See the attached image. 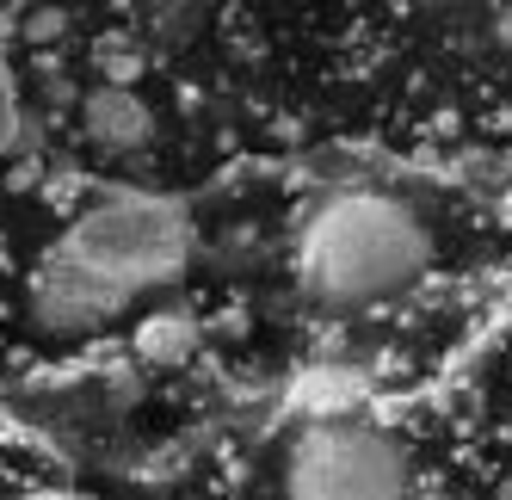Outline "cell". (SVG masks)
<instances>
[{
  "mask_svg": "<svg viewBox=\"0 0 512 500\" xmlns=\"http://www.w3.org/2000/svg\"><path fill=\"white\" fill-rule=\"evenodd\" d=\"M192 346H198V321L186 309H155V315L136 321V352L149 365H179Z\"/></svg>",
  "mask_w": 512,
  "mask_h": 500,
  "instance_id": "obj_5",
  "label": "cell"
},
{
  "mask_svg": "<svg viewBox=\"0 0 512 500\" xmlns=\"http://www.w3.org/2000/svg\"><path fill=\"white\" fill-rule=\"evenodd\" d=\"M426 223L389 192H334L321 198L297 235V284L327 309H358L395 297L426 272Z\"/></svg>",
  "mask_w": 512,
  "mask_h": 500,
  "instance_id": "obj_1",
  "label": "cell"
},
{
  "mask_svg": "<svg viewBox=\"0 0 512 500\" xmlns=\"http://www.w3.org/2000/svg\"><path fill=\"white\" fill-rule=\"evenodd\" d=\"M81 118H87V136L99 149H112V155H130V149H142V142L155 136V118H149V105L136 99V87H112V81L87 93Z\"/></svg>",
  "mask_w": 512,
  "mask_h": 500,
  "instance_id": "obj_4",
  "label": "cell"
},
{
  "mask_svg": "<svg viewBox=\"0 0 512 500\" xmlns=\"http://www.w3.org/2000/svg\"><path fill=\"white\" fill-rule=\"evenodd\" d=\"M50 254L62 266L87 272L99 291H112L124 309L149 291V284H167L192 254V223L173 198L155 192H112L99 198L87 217L68 229Z\"/></svg>",
  "mask_w": 512,
  "mask_h": 500,
  "instance_id": "obj_2",
  "label": "cell"
},
{
  "mask_svg": "<svg viewBox=\"0 0 512 500\" xmlns=\"http://www.w3.org/2000/svg\"><path fill=\"white\" fill-rule=\"evenodd\" d=\"M494 38L512 50V7H500V19H494Z\"/></svg>",
  "mask_w": 512,
  "mask_h": 500,
  "instance_id": "obj_6",
  "label": "cell"
},
{
  "mask_svg": "<svg viewBox=\"0 0 512 500\" xmlns=\"http://www.w3.org/2000/svg\"><path fill=\"white\" fill-rule=\"evenodd\" d=\"M284 500H408V451L383 426L315 420L290 439Z\"/></svg>",
  "mask_w": 512,
  "mask_h": 500,
  "instance_id": "obj_3",
  "label": "cell"
}]
</instances>
